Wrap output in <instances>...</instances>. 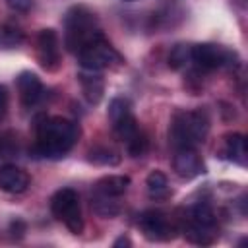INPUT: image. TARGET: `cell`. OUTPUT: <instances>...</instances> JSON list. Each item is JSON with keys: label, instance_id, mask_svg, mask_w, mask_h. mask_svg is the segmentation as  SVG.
<instances>
[{"label": "cell", "instance_id": "cell-1", "mask_svg": "<svg viewBox=\"0 0 248 248\" xmlns=\"http://www.w3.org/2000/svg\"><path fill=\"white\" fill-rule=\"evenodd\" d=\"M79 126L62 116H48L37 124V140L31 147L33 157L60 159L78 141Z\"/></svg>", "mask_w": 248, "mask_h": 248}, {"label": "cell", "instance_id": "cell-2", "mask_svg": "<svg viewBox=\"0 0 248 248\" xmlns=\"http://www.w3.org/2000/svg\"><path fill=\"white\" fill-rule=\"evenodd\" d=\"M64 43L70 52L78 54L89 41L101 35L97 27V17L93 12H89L85 6H74L66 12L64 17Z\"/></svg>", "mask_w": 248, "mask_h": 248}, {"label": "cell", "instance_id": "cell-3", "mask_svg": "<svg viewBox=\"0 0 248 248\" xmlns=\"http://www.w3.org/2000/svg\"><path fill=\"white\" fill-rule=\"evenodd\" d=\"M209 132V120L203 110H178L170 122V141L176 149L202 143Z\"/></svg>", "mask_w": 248, "mask_h": 248}, {"label": "cell", "instance_id": "cell-4", "mask_svg": "<svg viewBox=\"0 0 248 248\" xmlns=\"http://www.w3.org/2000/svg\"><path fill=\"white\" fill-rule=\"evenodd\" d=\"M50 211L52 215L62 221L70 232L79 234L83 231V217L79 207V196L72 188H60L50 198Z\"/></svg>", "mask_w": 248, "mask_h": 248}, {"label": "cell", "instance_id": "cell-5", "mask_svg": "<svg viewBox=\"0 0 248 248\" xmlns=\"http://www.w3.org/2000/svg\"><path fill=\"white\" fill-rule=\"evenodd\" d=\"M79 64L83 70H93V72H101L105 68H108L112 62H116L120 56L114 50V46H110V43L103 37V33L99 37H95L93 41H89L79 52H78Z\"/></svg>", "mask_w": 248, "mask_h": 248}, {"label": "cell", "instance_id": "cell-6", "mask_svg": "<svg viewBox=\"0 0 248 248\" xmlns=\"http://www.w3.org/2000/svg\"><path fill=\"white\" fill-rule=\"evenodd\" d=\"M140 229L143 231L147 240H170L174 238V225L169 221V217L163 211H143L140 217Z\"/></svg>", "mask_w": 248, "mask_h": 248}, {"label": "cell", "instance_id": "cell-7", "mask_svg": "<svg viewBox=\"0 0 248 248\" xmlns=\"http://www.w3.org/2000/svg\"><path fill=\"white\" fill-rule=\"evenodd\" d=\"M231 60H232V54L217 45L202 43L192 46V62L202 70H215L219 66L231 64Z\"/></svg>", "mask_w": 248, "mask_h": 248}, {"label": "cell", "instance_id": "cell-8", "mask_svg": "<svg viewBox=\"0 0 248 248\" xmlns=\"http://www.w3.org/2000/svg\"><path fill=\"white\" fill-rule=\"evenodd\" d=\"M37 56L43 68L56 70L60 64V41L54 29H41L37 37Z\"/></svg>", "mask_w": 248, "mask_h": 248}, {"label": "cell", "instance_id": "cell-9", "mask_svg": "<svg viewBox=\"0 0 248 248\" xmlns=\"http://www.w3.org/2000/svg\"><path fill=\"white\" fill-rule=\"evenodd\" d=\"M172 167L176 170V174L180 178H196L200 174L205 172V165L202 161V157L198 155V151L194 147H180L176 149V155L172 159Z\"/></svg>", "mask_w": 248, "mask_h": 248}, {"label": "cell", "instance_id": "cell-10", "mask_svg": "<svg viewBox=\"0 0 248 248\" xmlns=\"http://www.w3.org/2000/svg\"><path fill=\"white\" fill-rule=\"evenodd\" d=\"M16 83H17L19 99L25 107H33L43 99L45 87H43V81L39 79V76L35 72H21L17 76Z\"/></svg>", "mask_w": 248, "mask_h": 248}, {"label": "cell", "instance_id": "cell-11", "mask_svg": "<svg viewBox=\"0 0 248 248\" xmlns=\"http://www.w3.org/2000/svg\"><path fill=\"white\" fill-rule=\"evenodd\" d=\"M29 188V174L16 165L0 167V190L8 194H21Z\"/></svg>", "mask_w": 248, "mask_h": 248}, {"label": "cell", "instance_id": "cell-12", "mask_svg": "<svg viewBox=\"0 0 248 248\" xmlns=\"http://www.w3.org/2000/svg\"><path fill=\"white\" fill-rule=\"evenodd\" d=\"M79 81H81V89H83L85 99L91 105H97L103 99V78L93 70H83L79 74Z\"/></svg>", "mask_w": 248, "mask_h": 248}, {"label": "cell", "instance_id": "cell-13", "mask_svg": "<svg viewBox=\"0 0 248 248\" xmlns=\"http://www.w3.org/2000/svg\"><path fill=\"white\" fill-rule=\"evenodd\" d=\"M128 186H130V178L128 176H124V174H108V176H103L95 184V190L118 198L128 190Z\"/></svg>", "mask_w": 248, "mask_h": 248}, {"label": "cell", "instance_id": "cell-14", "mask_svg": "<svg viewBox=\"0 0 248 248\" xmlns=\"http://www.w3.org/2000/svg\"><path fill=\"white\" fill-rule=\"evenodd\" d=\"M145 186H147V194L153 200H165L170 194L169 180L161 170H151L147 174V178H145Z\"/></svg>", "mask_w": 248, "mask_h": 248}, {"label": "cell", "instance_id": "cell-15", "mask_svg": "<svg viewBox=\"0 0 248 248\" xmlns=\"http://www.w3.org/2000/svg\"><path fill=\"white\" fill-rule=\"evenodd\" d=\"M93 209L101 217H114V215L120 213V203L116 202V196H108V194H103V192H97L95 190Z\"/></svg>", "mask_w": 248, "mask_h": 248}, {"label": "cell", "instance_id": "cell-16", "mask_svg": "<svg viewBox=\"0 0 248 248\" xmlns=\"http://www.w3.org/2000/svg\"><path fill=\"white\" fill-rule=\"evenodd\" d=\"M227 153L234 163H238V165L246 163V140L242 134L227 136Z\"/></svg>", "mask_w": 248, "mask_h": 248}, {"label": "cell", "instance_id": "cell-17", "mask_svg": "<svg viewBox=\"0 0 248 248\" xmlns=\"http://www.w3.org/2000/svg\"><path fill=\"white\" fill-rule=\"evenodd\" d=\"M190 62H192V46H190V45L180 43V45L172 46V50H170V54H169V66H170L172 70H182V68H186Z\"/></svg>", "mask_w": 248, "mask_h": 248}, {"label": "cell", "instance_id": "cell-18", "mask_svg": "<svg viewBox=\"0 0 248 248\" xmlns=\"http://www.w3.org/2000/svg\"><path fill=\"white\" fill-rule=\"evenodd\" d=\"M89 161L103 167H114L120 163V155L110 147H95L89 151Z\"/></svg>", "mask_w": 248, "mask_h": 248}, {"label": "cell", "instance_id": "cell-19", "mask_svg": "<svg viewBox=\"0 0 248 248\" xmlns=\"http://www.w3.org/2000/svg\"><path fill=\"white\" fill-rule=\"evenodd\" d=\"M190 223L200 225V227H213L215 225V213H213V209L207 203H202L200 202V203H196L192 207Z\"/></svg>", "mask_w": 248, "mask_h": 248}, {"label": "cell", "instance_id": "cell-20", "mask_svg": "<svg viewBox=\"0 0 248 248\" xmlns=\"http://www.w3.org/2000/svg\"><path fill=\"white\" fill-rule=\"evenodd\" d=\"M112 126H114V134H116V138L122 140V141H128V140L140 130V128H138V122H136V118H134L132 112L126 114V116H122L120 120L112 122Z\"/></svg>", "mask_w": 248, "mask_h": 248}, {"label": "cell", "instance_id": "cell-21", "mask_svg": "<svg viewBox=\"0 0 248 248\" xmlns=\"http://www.w3.org/2000/svg\"><path fill=\"white\" fill-rule=\"evenodd\" d=\"M211 229L213 227H200V225L190 223L184 229V236L194 244H211L213 242V232H209Z\"/></svg>", "mask_w": 248, "mask_h": 248}, {"label": "cell", "instance_id": "cell-22", "mask_svg": "<svg viewBox=\"0 0 248 248\" xmlns=\"http://www.w3.org/2000/svg\"><path fill=\"white\" fill-rule=\"evenodd\" d=\"M132 110H130V101L128 99L114 97L110 101V105H108V118H110V122H116V120H120L122 116H126Z\"/></svg>", "mask_w": 248, "mask_h": 248}, {"label": "cell", "instance_id": "cell-23", "mask_svg": "<svg viewBox=\"0 0 248 248\" xmlns=\"http://www.w3.org/2000/svg\"><path fill=\"white\" fill-rule=\"evenodd\" d=\"M126 147H128V153H130L132 157H141V155H145V151H147V138H145V134L138 130V132L126 141Z\"/></svg>", "mask_w": 248, "mask_h": 248}, {"label": "cell", "instance_id": "cell-24", "mask_svg": "<svg viewBox=\"0 0 248 248\" xmlns=\"http://www.w3.org/2000/svg\"><path fill=\"white\" fill-rule=\"evenodd\" d=\"M0 41H2L4 45H8V46H16V45H19V43L23 41V33L19 31V27L6 23V25L0 29Z\"/></svg>", "mask_w": 248, "mask_h": 248}, {"label": "cell", "instance_id": "cell-25", "mask_svg": "<svg viewBox=\"0 0 248 248\" xmlns=\"http://www.w3.org/2000/svg\"><path fill=\"white\" fill-rule=\"evenodd\" d=\"M8 6L16 12H29L33 6V0H8Z\"/></svg>", "mask_w": 248, "mask_h": 248}, {"label": "cell", "instance_id": "cell-26", "mask_svg": "<svg viewBox=\"0 0 248 248\" xmlns=\"http://www.w3.org/2000/svg\"><path fill=\"white\" fill-rule=\"evenodd\" d=\"M8 112V89L0 85V118H4Z\"/></svg>", "mask_w": 248, "mask_h": 248}, {"label": "cell", "instance_id": "cell-27", "mask_svg": "<svg viewBox=\"0 0 248 248\" xmlns=\"http://www.w3.org/2000/svg\"><path fill=\"white\" fill-rule=\"evenodd\" d=\"M10 232H12V236H23V232H25V223L23 221H19V219H16V221H12V225H10Z\"/></svg>", "mask_w": 248, "mask_h": 248}, {"label": "cell", "instance_id": "cell-28", "mask_svg": "<svg viewBox=\"0 0 248 248\" xmlns=\"http://www.w3.org/2000/svg\"><path fill=\"white\" fill-rule=\"evenodd\" d=\"M112 246H114V248H120V246H132V242H130L128 236H120V238H116V240L112 242Z\"/></svg>", "mask_w": 248, "mask_h": 248}, {"label": "cell", "instance_id": "cell-29", "mask_svg": "<svg viewBox=\"0 0 248 248\" xmlns=\"http://www.w3.org/2000/svg\"><path fill=\"white\" fill-rule=\"evenodd\" d=\"M4 143H6V140H4L2 136H0V153H4V151H6V147H4Z\"/></svg>", "mask_w": 248, "mask_h": 248}, {"label": "cell", "instance_id": "cell-30", "mask_svg": "<svg viewBox=\"0 0 248 248\" xmlns=\"http://www.w3.org/2000/svg\"><path fill=\"white\" fill-rule=\"evenodd\" d=\"M126 2H132V0H126Z\"/></svg>", "mask_w": 248, "mask_h": 248}]
</instances>
